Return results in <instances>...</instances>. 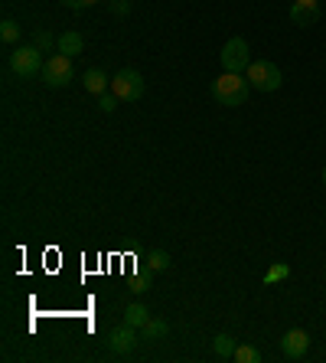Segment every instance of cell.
Here are the masks:
<instances>
[{"label": "cell", "mask_w": 326, "mask_h": 363, "mask_svg": "<svg viewBox=\"0 0 326 363\" xmlns=\"http://www.w3.org/2000/svg\"><path fill=\"white\" fill-rule=\"evenodd\" d=\"M98 105H102L104 115H111L114 108H118V95H114V92H104V95H98Z\"/></svg>", "instance_id": "20"}, {"label": "cell", "mask_w": 326, "mask_h": 363, "mask_svg": "<svg viewBox=\"0 0 326 363\" xmlns=\"http://www.w3.org/2000/svg\"><path fill=\"white\" fill-rule=\"evenodd\" d=\"M232 360H238V363H258L261 360V350H258V347H252V344H238V347H235Z\"/></svg>", "instance_id": "18"}, {"label": "cell", "mask_w": 326, "mask_h": 363, "mask_svg": "<svg viewBox=\"0 0 326 363\" xmlns=\"http://www.w3.org/2000/svg\"><path fill=\"white\" fill-rule=\"evenodd\" d=\"M43 53L36 46H17L10 53V69L17 72L20 79H33V76H43Z\"/></svg>", "instance_id": "4"}, {"label": "cell", "mask_w": 326, "mask_h": 363, "mask_svg": "<svg viewBox=\"0 0 326 363\" xmlns=\"http://www.w3.org/2000/svg\"><path fill=\"white\" fill-rule=\"evenodd\" d=\"M150 321V308H144L140 301H134V305L124 308V324L130 327H144Z\"/></svg>", "instance_id": "12"}, {"label": "cell", "mask_w": 326, "mask_h": 363, "mask_svg": "<svg viewBox=\"0 0 326 363\" xmlns=\"http://www.w3.org/2000/svg\"><path fill=\"white\" fill-rule=\"evenodd\" d=\"M56 43H59V37H53L49 29H36V33H33V46H36L39 53H49Z\"/></svg>", "instance_id": "19"}, {"label": "cell", "mask_w": 326, "mask_h": 363, "mask_svg": "<svg viewBox=\"0 0 326 363\" xmlns=\"http://www.w3.org/2000/svg\"><path fill=\"white\" fill-rule=\"evenodd\" d=\"M310 350V334L304 327H290L287 334L280 337V354L287 357V360H304Z\"/></svg>", "instance_id": "7"}, {"label": "cell", "mask_w": 326, "mask_h": 363, "mask_svg": "<svg viewBox=\"0 0 326 363\" xmlns=\"http://www.w3.org/2000/svg\"><path fill=\"white\" fill-rule=\"evenodd\" d=\"M235 347H238V344H235L232 334H219V337L212 341L215 357H222V360H232V357H235Z\"/></svg>", "instance_id": "14"}, {"label": "cell", "mask_w": 326, "mask_h": 363, "mask_svg": "<svg viewBox=\"0 0 326 363\" xmlns=\"http://www.w3.org/2000/svg\"><path fill=\"white\" fill-rule=\"evenodd\" d=\"M323 187H326V167H323Z\"/></svg>", "instance_id": "25"}, {"label": "cell", "mask_w": 326, "mask_h": 363, "mask_svg": "<svg viewBox=\"0 0 326 363\" xmlns=\"http://www.w3.org/2000/svg\"><path fill=\"white\" fill-rule=\"evenodd\" d=\"M248 92H252V86H248V79H245L242 72H222V76L212 82V98L225 108L245 105V102H248Z\"/></svg>", "instance_id": "1"}, {"label": "cell", "mask_w": 326, "mask_h": 363, "mask_svg": "<svg viewBox=\"0 0 326 363\" xmlns=\"http://www.w3.org/2000/svg\"><path fill=\"white\" fill-rule=\"evenodd\" d=\"M62 7H69V10H85V4H82V0H62Z\"/></svg>", "instance_id": "23"}, {"label": "cell", "mask_w": 326, "mask_h": 363, "mask_svg": "<svg viewBox=\"0 0 326 363\" xmlns=\"http://www.w3.org/2000/svg\"><path fill=\"white\" fill-rule=\"evenodd\" d=\"M130 291H134V295H144V291H147V275L134 278V282H130Z\"/></svg>", "instance_id": "22"}, {"label": "cell", "mask_w": 326, "mask_h": 363, "mask_svg": "<svg viewBox=\"0 0 326 363\" xmlns=\"http://www.w3.org/2000/svg\"><path fill=\"white\" fill-rule=\"evenodd\" d=\"M134 344H137V327H130V324L114 327L111 334H108V347H111L114 354H130Z\"/></svg>", "instance_id": "9"}, {"label": "cell", "mask_w": 326, "mask_h": 363, "mask_svg": "<svg viewBox=\"0 0 326 363\" xmlns=\"http://www.w3.org/2000/svg\"><path fill=\"white\" fill-rule=\"evenodd\" d=\"M140 331H144V337H147V341H167L170 324L163 321V317H150V321L140 327Z\"/></svg>", "instance_id": "13"}, {"label": "cell", "mask_w": 326, "mask_h": 363, "mask_svg": "<svg viewBox=\"0 0 326 363\" xmlns=\"http://www.w3.org/2000/svg\"><path fill=\"white\" fill-rule=\"evenodd\" d=\"M0 39H4L7 46L20 43V23L17 20H4V23H0Z\"/></svg>", "instance_id": "16"}, {"label": "cell", "mask_w": 326, "mask_h": 363, "mask_svg": "<svg viewBox=\"0 0 326 363\" xmlns=\"http://www.w3.org/2000/svg\"><path fill=\"white\" fill-rule=\"evenodd\" d=\"M320 4H323V0H320Z\"/></svg>", "instance_id": "26"}, {"label": "cell", "mask_w": 326, "mask_h": 363, "mask_svg": "<svg viewBox=\"0 0 326 363\" xmlns=\"http://www.w3.org/2000/svg\"><path fill=\"white\" fill-rule=\"evenodd\" d=\"M320 17H323V10H320V0H294L290 4V20L297 23V27H313V23H320Z\"/></svg>", "instance_id": "8"}, {"label": "cell", "mask_w": 326, "mask_h": 363, "mask_svg": "<svg viewBox=\"0 0 326 363\" xmlns=\"http://www.w3.org/2000/svg\"><path fill=\"white\" fill-rule=\"evenodd\" d=\"M111 92L118 95V102H137L144 95V76L137 69H121L111 76Z\"/></svg>", "instance_id": "5"}, {"label": "cell", "mask_w": 326, "mask_h": 363, "mask_svg": "<svg viewBox=\"0 0 326 363\" xmlns=\"http://www.w3.org/2000/svg\"><path fill=\"white\" fill-rule=\"evenodd\" d=\"M108 7H111L118 17H128V13H130V0H108Z\"/></svg>", "instance_id": "21"}, {"label": "cell", "mask_w": 326, "mask_h": 363, "mask_svg": "<svg viewBox=\"0 0 326 363\" xmlns=\"http://www.w3.org/2000/svg\"><path fill=\"white\" fill-rule=\"evenodd\" d=\"M56 49L62 53V56H82V49H85V39H82V33H75V29H65L62 37H59V43H56Z\"/></svg>", "instance_id": "10"}, {"label": "cell", "mask_w": 326, "mask_h": 363, "mask_svg": "<svg viewBox=\"0 0 326 363\" xmlns=\"http://www.w3.org/2000/svg\"><path fill=\"white\" fill-rule=\"evenodd\" d=\"M82 86L88 88L92 95H104V92L111 88V79L104 76L102 69H88V72H85V76H82Z\"/></svg>", "instance_id": "11"}, {"label": "cell", "mask_w": 326, "mask_h": 363, "mask_svg": "<svg viewBox=\"0 0 326 363\" xmlns=\"http://www.w3.org/2000/svg\"><path fill=\"white\" fill-rule=\"evenodd\" d=\"M72 79H75L72 56H62V53H56V56L46 59V66H43V82H46L49 88H62V86H69Z\"/></svg>", "instance_id": "6"}, {"label": "cell", "mask_w": 326, "mask_h": 363, "mask_svg": "<svg viewBox=\"0 0 326 363\" xmlns=\"http://www.w3.org/2000/svg\"><path fill=\"white\" fill-rule=\"evenodd\" d=\"M147 268H150V275H154V272H167L170 268V252L167 249H154V252L147 256Z\"/></svg>", "instance_id": "15"}, {"label": "cell", "mask_w": 326, "mask_h": 363, "mask_svg": "<svg viewBox=\"0 0 326 363\" xmlns=\"http://www.w3.org/2000/svg\"><path fill=\"white\" fill-rule=\"evenodd\" d=\"M290 275V265L287 262H274V265L264 272V285H274V282H284Z\"/></svg>", "instance_id": "17"}, {"label": "cell", "mask_w": 326, "mask_h": 363, "mask_svg": "<svg viewBox=\"0 0 326 363\" xmlns=\"http://www.w3.org/2000/svg\"><path fill=\"white\" fill-rule=\"evenodd\" d=\"M245 79H248V86H252L254 92H278L280 82H284L280 69L274 66V62H268V59H252Z\"/></svg>", "instance_id": "2"}, {"label": "cell", "mask_w": 326, "mask_h": 363, "mask_svg": "<svg viewBox=\"0 0 326 363\" xmlns=\"http://www.w3.org/2000/svg\"><path fill=\"white\" fill-rule=\"evenodd\" d=\"M82 4H85V7H92V4H98V0H82Z\"/></svg>", "instance_id": "24"}, {"label": "cell", "mask_w": 326, "mask_h": 363, "mask_svg": "<svg viewBox=\"0 0 326 363\" xmlns=\"http://www.w3.org/2000/svg\"><path fill=\"white\" fill-rule=\"evenodd\" d=\"M225 72H248L252 66V49H248V39L245 37H232L219 53Z\"/></svg>", "instance_id": "3"}]
</instances>
